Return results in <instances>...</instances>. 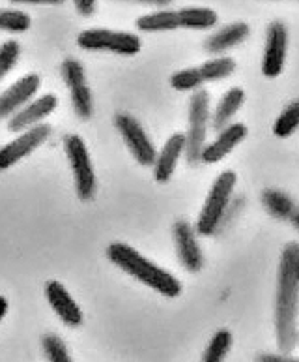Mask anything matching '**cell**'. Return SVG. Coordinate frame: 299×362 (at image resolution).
I'll return each mask as SVG.
<instances>
[{
	"instance_id": "obj_1",
	"label": "cell",
	"mask_w": 299,
	"mask_h": 362,
	"mask_svg": "<svg viewBox=\"0 0 299 362\" xmlns=\"http://www.w3.org/2000/svg\"><path fill=\"white\" fill-rule=\"evenodd\" d=\"M299 303V246L290 243L283 248L275 298V334L279 349L288 355L298 347Z\"/></svg>"
},
{
	"instance_id": "obj_2",
	"label": "cell",
	"mask_w": 299,
	"mask_h": 362,
	"mask_svg": "<svg viewBox=\"0 0 299 362\" xmlns=\"http://www.w3.org/2000/svg\"><path fill=\"white\" fill-rule=\"evenodd\" d=\"M107 257L114 265L120 267L123 272L133 276L135 280H139L140 284L152 287L154 291L161 293L165 297L174 298L182 293L180 281L171 272H166L165 269L157 267L154 261L146 259L145 255L137 252L135 248H131L129 244L112 243L107 248Z\"/></svg>"
},
{
	"instance_id": "obj_3",
	"label": "cell",
	"mask_w": 299,
	"mask_h": 362,
	"mask_svg": "<svg viewBox=\"0 0 299 362\" xmlns=\"http://www.w3.org/2000/svg\"><path fill=\"white\" fill-rule=\"evenodd\" d=\"M236 182H238V177H236L234 171H223V173L215 179L214 186L209 188L208 197L204 201L202 211L198 214V235L209 237V235L217 233V229H219L221 223H223L224 214L228 211Z\"/></svg>"
},
{
	"instance_id": "obj_4",
	"label": "cell",
	"mask_w": 299,
	"mask_h": 362,
	"mask_svg": "<svg viewBox=\"0 0 299 362\" xmlns=\"http://www.w3.org/2000/svg\"><path fill=\"white\" fill-rule=\"evenodd\" d=\"M209 122V92L204 88L193 92L189 100V128L185 136V158L189 165L200 162V154L206 145Z\"/></svg>"
},
{
	"instance_id": "obj_5",
	"label": "cell",
	"mask_w": 299,
	"mask_h": 362,
	"mask_svg": "<svg viewBox=\"0 0 299 362\" xmlns=\"http://www.w3.org/2000/svg\"><path fill=\"white\" fill-rule=\"evenodd\" d=\"M64 148L73 171L77 195L80 201H90L96 195V173L92 168L90 154L85 141L75 134H70L64 137Z\"/></svg>"
},
{
	"instance_id": "obj_6",
	"label": "cell",
	"mask_w": 299,
	"mask_h": 362,
	"mask_svg": "<svg viewBox=\"0 0 299 362\" xmlns=\"http://www.w3.org/2000/svg\"><path fill=\"white\" fill-rule=\"evenodd\" d=\"M77 44L85 51H111L116 54H137L140 51L139 36L107 28H92L80 33Z\"/></svg>"
},
{
	"instance_id": "obj_7",
	"label": "cell",
	"mask_w": 299,
	"mask_h": 362,
	"mask_svg": "<svg viewBox=\"0 0 299 362\" xmlns=\"http://www.w3.org/2000/svg\"><path fill=\"white\" fill-rule=\"evenodd\" d=\"M114 124H116L120 136L123 137L126 145H128L129 152L133 154V158L140 165H154L155 151L154 141L150 139L145 128L140 126V122L135 117L128 113H118L114 117Z\"/></svg>"
},
{
	"instance_id": "obj_8",
	"label": "cell",
	"mask_w": 299,
	"mask_h": 362,
	"mask_svg": "<svg viewBox=\"0 0 299 362\" xmlns=\"http://www.w3.org/2000/svg\"><path fill=\"white\" fill-rule=\"evenodd\" d=\"M60 70H62L66 85L70 88L73 111L83 120H88L94 113V102H92V92L88 88V83H86L85 68L77 59H66Z\"/></svg>"
},
{
	"instance_id": "obj_9",
	"label": "cell",
	"mask_w": 299,
	"mask_h": 362,
	"mask_svg": "<svg viewBox=\"0 0 299 362\" xmlns=\"http://www.w3.org/2000/svg\"><path fill=\"white\" fill-rule=\"evenodd\" d=\"M288 53V28L281 21H273L267 27L266 49L262 59V74L266 77H277L286 62Z\"/></svg>"
},
{
	"instance_id": "obj_10",
	"label": "cell",
	"mask_w": 299,
	"mask_h": 362,
	"mask_svg": "<svg viewBox=\"0 0 299 362\" xmlns=\"http://www.w3.org/2000/svg\"><path fill=\"white\" fill-rule=\"evenodd\" d=\"M49 136H51V128L47 124H37L23 132L21 136L0 148V169H10L11 165L21 162L23 158L36 151L37 146H42Z\"/></svg>"
},
{
	"instance_id": "obj_11",
	"label": "cell",
	"mask_w": 299,
	"mask_h": 362,
	"mask_svg": "<svg viewBox=\"0 0 299 362\" xmlns=\"http://www.w3.org/2000/svg\"><path fill=\"white\" fill-rule=\"evenodd\" d=\"M172 237L176 244L178 259L189 272H198L204 267V255L197 240L195 229L185 220H178L172 227Z\"/></svg>"
},
{
	"instance_id": "obj_12",
	"label": "cell",
	"mask_w": 299,
	"mask_h": 362,
	"mask_svg": "<svg viewBox=\"0 0 299 362\" xmlns=\"http://www.w3.org/2000/svg\"><path fill=\"white\" fill-rule=\"evenodd\" d=\"M39 85H42L39 76L28 74L17 83H13L8 90L2 92L0 94V119H8L13 113H17L23 105H27L36 96Z\"/></svg>"
},
{
	"instance_id": "obj_13",
	"label": "cell",
	"mask_w": 299,
	"mask_h": 362,
	"mask_svg": "<svg viewBox=\"0 0 299 362\" xmlns=\"http://www.w3.org/2000/svg\"><path fill=\"white\" fill-rule=\"evenodd\" d=\"M59 105V100L54 94H45V96H39L37 100H32L27 105H23L17 113H13L10 117V122H8V128L10 132H23L28 130V128H34L42 122L45 117L53 113L54 109Z\"/></svg>"
},
{
	"instance_id": "obj_14",
	"label": "cell",
	"mask_w": 299,
	"mask_h": 362,
	"mask_svg": "<svg viewBox=\"0 0 299 362\" xmlns=\"http://www.w3.org/2000/svg\"><path fill=\"white\" fill-rule=\"evenodd\" d=\"M247 137V126L241 122H234L217 132L215 137L209 145H204L202 154H200V162L204 163H219L224 156H228L230 152L234 151L236 146L240 145L241 141Z\"/></svg>"
},
{
	"instance_id": "obj_15",
	"label": "cell",
	"mask_w": 299,
	"mask_h": 362,
	"mask_svg": "<svg viewBox=\"0 0 299 362\" xmlns=\"http://www.w3.org/2000/svg\"><path fill=\"white\" fill-rule=\"evenodd\" d=\"M45 295H47V300L51 308L54 310V314L59 315L68 327H79L83 323V312H80L79 304L75 303L73 297L60 281H49L45 287Z\"/></svg>"
},
{
	"instance_id": "obj_16",
	"label": "cell",
	"mask_w": 299,
	"mask_h": 362,
	"mask_svg": "<svg viewBox=\"0 0 299 362\" xmlns=\"http://www.w3.org/2000/svg\"><path fill=\"white\" fill-rule=\"evenodd\" d=\"M185 152V136L183 134H172L166 139L165 146L155 154L154 160V177L157 182H169L172 173L176 171L178 160Z\"/></svg>"
},
{
	"instance_id": "obj_17",
	"label": "cell",
	"mask_w": 299,
	"mask_h": 362,
	"mask_svg": "<svg viewBox=\"0 0 299 362\" xmlns=\"http://www.w3.org/2000/svg\"><path fill=\"white\" fill-rule=\"evenodd\" d=\"M247 36H249V25H245V23H232L228 27L221 28L215 34H212L204 42V49L214 54L224 53V51L240 45L241 42H245Z\"/></svg>"
},
{
	"instance_id": "obj_18",
	"label": "cell",
	"mask_w": 299,
	"mask_h": 362,
	"mask_svg": "<svg viewBox=\"0 0 299 362\" xmlns=\"http://www.w3.org/2000/svg\"><path fill=\"white\" fill-rule=\"evenodd\" d=\"M262 205L271 216L284 220V222H292L294 227H298V206L288 194H284L281 189H264Z\"/></svg>"
},
{
	"instance_id": "obj_19",
	"label": "cell",
	"mask_w": 299,
	"mask_h": 362,
	"mask_svg": "<svg viewBox=\"0 0 299 362\" xmlns=\"http://www.w3.org/2000/svg\"><path fill=\"white\" fill-rule=\"evenodd\" d=\"M243 102H245V92H243V88L234 87L230 88L228 92H224V96L219 100L217 107H215L214 117H212V128L215 132H221L223 128H226L230 124L232 117L240 111Z\"/></svg>"
},
{
	"instance_id": "obj_20",
	"label": "cell",
	"mask_w": 299,
	"mask_h": 362,
	"mask_svg": "<svg viewBox=\"0 0 299 362\" xmlns=\"http://www.w3.org/2000/svg\"><path fill=\"white\" fill-rule=\"evenodd\" d=\"M178 13V25L183 28H204L215 27L217 23V13L209 8H183V10L176 11Z\"/></svg>"
},
{
	"instance_id": "obj_21",
	"label": "cell",
	"mask_w": 299,
	"mask_h": 362,
	"mask_svg": "<svg viewBox=\"0 0 299 362\" xmlns=\"http://www.w3.org/2000/svg\"><path fill=\"white\" fill-rule=\"evenodd\" d=\"M137 27L142 33H165V30H174L178 28V13L176 11L165 10L148 13L137 19Z\"/></svg>"
},
{
	"instance_id": "obj_22",
	"label": "cell",
	"mask_w": 299,
	"mask_h": 362,
	"mask_svg": "<svg viewBox=\"0 0 299 362\" xmlns=\"http://www.w3.org/2000/svg\"><path fill=\"white\" fill-rule=\"evenodd\" d=\"M234 70H236V62L234 59H230V57H219V59L208 60V62H204V64L198 68L204 83L226 79V77H230L232 74H234Z\"/></svg>"
},
{
	"instance_id": "obj_23",
	"label": "cell",
	"mask_w": 299,
	"mask_h": 362,
	"mask_svg": "<svg viewBox=\"0 0 299 362\" xmlns=\"http://www.w3.org/2000/svg\"><path fill=\"white\" fill-rule=\"evenodd\" d=\"M230 347H232V334L230 330L221 329L215 332L212 341L206 347V351L202 355V362H223L228 355Z\"/></svg>"
},
{
	"instance_id": "obj_24",
	"label": "cell",
	"mask_w": 299,
	"mask_h": 362,
	"mask_svg": "<svg viewBox=\"0 0 299 362\" xmlns=\"http://www.w3.org/2000/svg\"><path fill=\"white\" fill-rule=\"evenodd\" d=\"M299 126V102H292L288 107L284 109L283 113L279 115L273 126V134L277 137H290L298 130Z\"/></svg>"
},
{
	"instance_id": "obj_25",
	"label": "cell",
	"mask_w": 299,
	"mask_h": 362,
	"mask_svg": "<svg viewBox=\"0 0 299 362\" xmlns=\"http://www.w3.org/2000/svg\"><path fill=\"white\" fill-rule=\"evenodd\" d=\"M30 28V17L19 10H0V30L25 33Z\"/></svg>"
},
{
	"instance_id": "obj_26",
	"label": "cell",
	"mask_w": 299,
	"mask_h": 362,
	"mask_svg": "<svg viewBox=\"0 0 299 362\" xmlns=\"http://www.w3.org/2000/svg\"><path fill=\"white\" fill-rule=\"evenodd\" d=\"M171 85L172 88H176V90H198V88H202L204 79L200 76V71L198 68H185V70L176 71L174 76L171 77Z\"/></svg>"
},
{
	"instance_id": "obj_27",
	"label": "cell",
	"mask_w": 299,
	"mask_h": 362,
	"mask_svg": "<svg viewBox=\"0 0 299 362\" xmlns=\"http://www.w3.org/2000/svg\"><path fill=\"white\" fill-rule=\"evenodd\" d=\"M21 54V45L16 40H8L0 45V81L8 76V71L17 64Z\"/></svg>"
},
{
	"instance_id": "obj_28",
	"label": "cell",
	"mask_w": 299,
	"mask_h": 362,
	"mask_svg": "<svg viewBox=\"0 0 299 362\" xmlns=\"http://www.w3.org/2000/svg\"><path fill=\"white\" fill-rule=\"evenodd\" d=\"M43 351L47 355L49 362H73L68 353V347L59 336L47 334L43 338Z\"/></svg>"
},
{
	"instance_id": "obj_29",
	"label": "cell",
	"mask_w": 299,
	"mask_h": 362,
	"mask_svg": "<svg viewBox=\"0 0 299 362\" xmlns=\"http://www.w3.org/2000/svg\"><path fill=\"white\" fill-rule=\"evenodd\" d=\"M257 362H298L288 355H273V353H262L258 355Z\"/></svg>"
},
{
	"instance_id": "obj_30",
	"label": "cell",
	"mask_w": 299,
	"mask_h": 362,
	"mask_svg": "<svg viewBox=\"0 0 299 362\" xmlns=\"http://www.w3.org/2000/svg\"><path fill=\"white\" fill-rule=\"evenodd\" d=\"M73 2L83 16H92L96 11V0H73Z\"/></svg>"
},
{
	"instance_id": "obj_31",
	"label": "cell",
	"mask_w": 299,
	"mask_h": 362,
	"mask_svg": "<svg viewBox=\"0 0 299 362\" xmlns=\"http://www.w3.org/2000/svg\"><path fill=\"white\" fill-rule=\"evenodd\" d=\"M11 2H25V4H62L64 0H11Z\"/></svg>"
},
{
	"instance_id": "obj_32",
	"label": "cell",
	"mask_w": 299,
	"mask_h": 362,
	"mask_svg": "<svg viewBox=\"0 0 299 362\" xmlns=\"http://www.w3.org/2000/svg\"><path fill=\"white\" fill-rule=\"evenodd\" d=\"M135 2H140V4H154V6H166V4H171L172 0H135Z\"/></svg>"
},
{
	"instance_id": "obj_33",
	"label": "cell",
	"mask_w": 299,
	"mask_h": 362,
	"mask_svg": "<svg viewBox=\"0 0 299 362\" xmlns=\"http://www.w3.org/2000/svg\"><path fill=\"white\" fill-rule=\"evenodd\" d=\"M6 312H8V300H6V298L0 295V321L4 319Z\"/></svg>"
}]
</instances>
